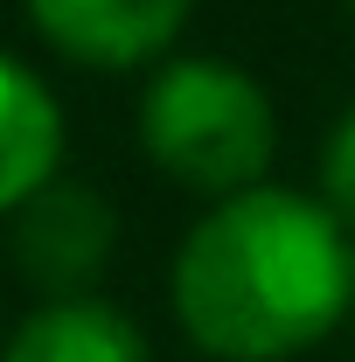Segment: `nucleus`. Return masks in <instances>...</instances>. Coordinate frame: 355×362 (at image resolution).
<instances>
[{
    "instance_id": "1",
    "label": "nucleus",
    "mask_w": 355,
    "mask_h": 362,
    "mask_svg": "<svg viewBox=\"0 0 355 362\" xmlns=\"http://www.w3.org/2000/svg\"><path fill=\"white\" fill-rule=\"evenodd\" d=\"M168 314L209 362H300L355 314V237L286 181L202 202L168 265Z\"/></svg>"
},
{
    "instance_id": "2",
    "label": "nucleus",
    "mask_w": 355,
    "mask_h": 362,
    "mask_svg": "<svg viewBox=\"0 0 355 362\" xmlns=\"http://www.w3.org/2000/svg\"><path fill=\"white\" fill-rule=\"evenodd\" d=\"M133 139L161 181H175L202 202H223V195L272 181L279 105L265 77H251L244 63L209 56V49H175L139 84Z\"/></svg>"
},
{
    "instance_id": "3",
    "label": "nucleus",
    "mask_w": 355,
    "mask_h": 362,
    "mask_svg": "<svg viewBox=\"0 0 355 362\" xmlns=\"http://www.w3.org/2000/svg\"><path fill=\"white\" fill-rule=\"evenodd\" d=\"M7 258L21 272V286H35V300H77L98 293V279L119 258V209L105 188L56 175L35 188L14 216H7Z\"/></svg>"
},
{
    "instance_id": "4",
    "label": "nucleus",
    "mask_w": 355,
    "mask_h": 362,
    "mask_svg": "<svg viewBox=\"0 0 355 362\" xmlns=\"http://www.w3.org/2000/svg\"><path fill=\"white\" fill-rule=\"evenodd\" d=\"M21 21L49 56L98 77H133L181 49L195 0H21Z\"/></svg>"
},
{
    "instance_id": "5",
    "label": "nucleus",
    "mask_w": 355,
    "mask_h": 362,
    "mask_svg": "<svg viewBox=\"0 0 355 362\" xmlns=\"http://www.w3.org/2000/svg\"><path fill=\"white\" fill-rule=\"evenodd\" d=\"M63 146H70L63 98L28 56L0 49V223L63 175Z\"/></svg>"
},
{
    "instance_id": "6",
    "label": "nucleus",
    "mask_w": 355,
    "mask_h": 362,
    "mask_svg": "<svg viewBox=\"0 0 355 362\" xmlns=\"http://www.w3.org/2000/svg\"><path fill=\"white\" fill-rule=\"evenodd\" d=\"M0 362H153V341L119 300L77 293V300H35L7 327Z\"/></svg>"
},
{
    "instance_id": "7",
    "label": "nucleus",
    "mask_w": 355,
    "mask_h": 362,
    "mask_svg": "<svg viewBox=\"0 0 355 362\" xmlns=\"http://www.w3.org/2000/svg\"><path fill=\"white\" fill-rule=\"evenodd\" d=\"M313 195L342 216V230L355 237V98L342 105V119L320 139V175H313Z\"/></svg>"
},
{
    "instance_id": "8",
    "label": "nucleus",
    "mask_w": 355,
    "mask_h": 362,
    "mask_svg": "<svg viewBox=\"0 0 355 362\" xmlns=\"http://www.w3.org/2000/svg\"><path fill=\"white\" fill-rule=\"evenodd\" d=\"M342 7H349V21H355V0H342Z\"/></svg>"
}]
</instances>
